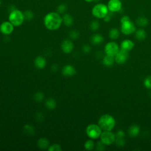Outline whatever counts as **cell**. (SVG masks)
<instances>
[{"label": "cell", "instance_id": "1", "mask_svg": "<svg viewBox=\"0 0 151 151\" xmlns=\"http://www.w3.org/2000/svg\"><path fill=\"white\" fill-rule=\"evenodd\" d=\"M62 23V17L57 12H50L47 14L44 18L45 27L51 31H54L59 29Z\"/></svg>", "mask_w": 151, "mask_h": 151}, {"label": "cell", "instance_id": "2", "mask_svg": "<svg viewBox=\"0 0 151 151\" xmlns=\"http://www.w3.org/2000/svg\"><path fill=\"white\" fill-rule=\"evenodd\" d=\"M115 120L112 116L104 114L100 116L98 121V125L102 131H111L115 126Z\"/></svg>", "mask_w": 151, "mask_h": 151}, {"label": "cell", "instance_id": "3", "mask_svg": "<svg viewBox=\"0 0 151 151\" xmlns=\"http://www.w3.org/2000/svg\"><path fill=\"white\" fill-rule=\"evenodd\" d=\"M25 20L24 13L18 9L10 13L8 17V21L11 23L14 27H18L21 25Z\"/></svg>", "mask_w": 151, "mask_h": 151}, {"label": "cell", "instance_id": "4", "mask_svg": "<svg viewBox=\"0 0 151 151\" xmlns=\"http://www.w3.org/2000/svg\"><path fill=\"white\" fill-rule=\"evenodd\" d=\"M92 15L97 18H103L109 13L107 6L103 4H97L92 10Z\"/></svg>", "mask_w": 151, "mask_h": 151}, {"label": "cell", "instance_id": "5", "mask_svg": "<svg viewBox=\"0 0 151 151\" xmlns=\"http://www.w3.org/2000/svg\"><path fill=\"white\" fill-rule=\"evenodd\" d=\"M102 130L99 125L90 124L88 125L86 129V133L87 136L92 139H96L100 138Z\"/></svg>", "mask_w": 151, "mask_h": 151}, {"label": "cell", "instance_id": "6", "mask_svg": "<svg viewBox=\"0 0 151 151\" xmlns=\"http://www.w3.org/2000/svg\"><path fill=\"white\" fill-rule=\"evenodd\" d=\"M100 140L106 145H110L115 142V135L111 131H104L100 136Z\"/></svg>", "mask_w": 151, "mask_h": 151}, {"label": "cell", "instance_id": "7", "mask_svg": "<svg viewBox=\"0 0 151 151\" xmlns=\"http://www.w3.org/2000/svg\"><path fill=\"white\" fill-rule=\"evenodd\" d=\"M119 46L115 42H109L107 43L104 47V52L106 55L115 57L119 52Z\"/></svg>", "mask_w": 151, "mask_h": 151}, {"label": "cell", "instance_id": "8", "mask_svg": "<svg viewBox=\"0 0 151 151\" xmlns=\"http://www.w3.org/2000/svg\"><path fill=\"white\" fill-rule=\"evenodd\" d=\"M121 29L125 35H130L136 31V27L131 20H128L121 23Z\"/></svg>", "mask_w": 151, "mask_h": 151}, {"label": "cell", "instance_id": "9", "mask_svg": "<svg viewBox=\"0 0 151 151\" xmlns=\"http://www.w3.org/2000/svg\"><path fill=\"white\" fill-rule=\"evenodd\" d=\"M107 6L109 11L115 13L122 9V4L121 0H109Z\"/></svg>", "mask_w": 151, "mask_h": 151}, {"label": "cell", "instance_id": "10", "mask_svg": "<svg viewBox=\"0 0 151 151\" xmlns=\"http://www.w3.org/2000/svg\"><path fill=\"white\" fill-rule=\"evenodd\" d=\"M14 25L8 21H4L0 25V32L4 35H9L14 31Z\"/></svg>", "mask_w": 151, "mask_h": 151}, {"label": "cell", "instance_id": "11", "mask_svg": "<svg viewBox=\"0 0 151 151\" xmlns=\"http://www.w3.org/2000/svg\"><path fill=\"white\" fill-rule=\"evenodd\" d=\"M128 52L121 50L115 56V61L116 63L119 64H124L128 60Z\"/></svg>", "mask_w": 151, "mask_h": 151}, {"label": "cell", "instance_id": "12", "mask_svg": "<svg viewBox=\"0 0 151 151\" xmlns=\"http://www.w3.org/2000/svg\"><path fill=\"white\" fill-rule=\"evenodd\" d=\"M61 48L62 51L66 54L71 53L74 49L73 43L68 40H66L63 41L61 45Z\"/></svg>", "mask_w": 151, "mask_h": 151}, {"label": "cell", "instance_id": "13", "mask_svg": "<svg viewBox=\"0 0 151 151\" xmlns=\"http://www.w3.org/2000/svg\"><path fill=\"white\" fill-rule=\"evenodd\" d=\"M135 44L133 42L130 40H125L121 44V50L126 52H129L133 49Z\"/></svg>", "mask_w": 151, "mask_h": 151}, {"label": "cell", "instance_id": "14", "mask_svg": "<svg viewBox=\"0 0 151 151\" xmlns=\"http://www.w3.org/2000/svg\"><path fill=\"white\" fill-rule=\"evenodd\" d=\"M62 74L66 77L73 76L76 74V69L72 65L67 64L63 68Z\"/></svg>", "mask_w": 151, "mask_h": 151}, {"label": "cell", "instance_id": "15", "mask_svg": "<svg viewBox=\"0 0 151 151\" xmlns=\"http://www.w3.org/2000/svg\"><path fill=\"white\" fill-rule=\"evenodd\" d=\"M34 64L37 68L42 69L46 65V60L42 56H38L34 60Z\"/></svg>", "mask_w": 151, "mask_h": 151}, {"label": "cell", "instance_id": "16", "mask_svg": "<svg viewBox=\"0 0 151 151\" xmlns=\"http://www.w3.org/2000/svg\"><path fill=\"white\" fill-rule=\"evenodd\" d=\"M128 135L131 138H135L136 137L140 132V128L139 126L133 125L131 126L128 130Z\"/></svg>", "mask_w": 151, "mask_h": 151}, {"label": "cell", "instance_id": "17", "mask_svg": "<svg viewBox=\"0 0 151 151\" xmlns=\"http://www.w3.org/2000/svg\"><path fill=\"white\" fill-rule=\"evenodd\" d=\"M62 19L64 24L67 27L71 26L73 23V18L69 14H64L63 16L62 17Z\"/></svg>", "mask_w": 151, "mask_h": 151}, {"label": "cell", "instance_id": "18", "mask_svg": "<svg viewBox=\"0 0 151 151\" xmlns=\"http://www.w3.org/2000/svg\"><path fill=\"white\" fill-rule=\"evenodd\" d=\"M37 145L39 148L42 149H45L49 147L50 145V142L49 140H47L46 138H42L39 139L37 142Z\"/></svg>", "mask_w": 151, "mask_h": 151}, {"label": "cell", "instance_id": "19", "mask_svg": "<svg viewBox=\"0 0 151 151\" xmlns=\"http://www.w3.org/2000/svg\"><path fill=\"white\" fill-rule=\"evenodd\" d=\"M91 41L93 44L95 45H99L103 43V37L99 34H96L92 37Z\"/></svg>", "mask_w": 151, "mask_h": 151}, {"label": "cell", "instance_id": "20", "mask_svg": "<svg viewBox=\"0 0 151 151\" xmlns=\"http://www.w3.org/2000/svg\"><path fill=\"white\" fill-rule=\"evenodd\" d=\"M115 61L114 57L110 56L108 55L105 56L103 59V63L104 65H105L106 66H107V67L111 66Z\"/></svg>", "mask_w": 151, "mask_h": 151}, {"label": "cell", "instance_id": "21", "mask_svg": "<svg viewBox=\"0 0 151 151\" xmlns=\"http://www.w3.org/2000/svg\"><path fill=\"white\" fill-rule=\"evenodd\" d=\"M146 37V32L143 29H139L137 30L135 32V37L136 39L138 40L142 41L145 39Z\"/></svg>", "mask_w": 151, "mask_h": 151}, {"label": "cell", "instance_id": "22", "mask_svg": "<svg viewBox=\"0 0 151 151\" xmlns=\"http://www.w3.org/2000/svg\"><path fill=\"white\" fill-rule=\"evenodd\" d=\"M109 37L112 40H116L119 36V31L117 28H111L109 32Z\"/></svg>", "mask_w": 151, "mask_h": 151}, {"label": "cell", "instance_id": "23", "mask_svg": "<svg viewBox=\"0 0 151 151\" xmlns=\"http://www.w3.org/2000/svg\"><path fill=\"white\" fill-rule=\"evenodd\" d=\"M56 102L54 99L49 98L46 101V106L49 109H54L56 107Z\"/></svg>", "mask_w": 151, "mask_h": 151}, {"label": "cell", "instance_id": "24", "mask_svg": "<svg viewBox=\"0 0 151 151\" xmlns=\"http://www.w3.org/2000/svg\"><path fill=\"white\" fill-rule=\"evenodd\" d=\"M137 24L140 27H145L148 24V20L144 17H139L136 20Z\"/></svg>", "mask_w": 151, "mask_h": 151}, {"label": "cell", "instance_id": "25", "mask_svg": "<svg viewBox=\"0 0 151 151\" xmlns=\"http://www.w3.org/2000/svg\"><path fill=\"white\" fill-rule=\"evenodd\" d=\"M68 7L66 4H61L59 5L57 8V12L59 14H65L67 11Z\"/></svg>", "mask_w": 151, "mask_h": 151}, {"label": "cell", "instance_id": "26", "mask_svg": "<svg viewBox=\"0 0 151 151\" xmlns=\"http://www.w3.org/2000/svg\"><path fill=\"white\" fill-rule=\"evenodd\" d=\"M95 147L94 142L91 139L87 140L85 143V148L87 150H92Z\"/></svg>", "mask_w": 151, "mask_h": 151}, {"label": "cell", "instance_id": "27", "mask_svg": "<svg viewBox=\"0 0 151 151\" xmlns=\"http://www.w3.org/2000/svg\"><path fill=\"white\" fill-rule=\"evenodd\" d=\"M23 13H24V16L25 20H26L27 21H30L34 18V13L31 10H26Z\"/></svg>", "mask_w": 151, "mask_h": 151}, {"label": "cell", "instance_id": "28", "mask_svg": "<svg viewBox=\"0 0 151 151\" xmlns=\"http://www.w3.org/2000/svg\"><path fill=\"white\" fill-rule=\"evenodd\" d=\"M24 132H26V133H27L30 135H32L34 133V128L30 125H25L24 127Z\"/></svg>", "mask_w": 151, "mask_h": 151}, {"label": "cell", "instance_id": "29", "mask_svg": "<svg viewBox=\"0 0 151 151\" xmlns=\"http://www.w3.org/2000/svg\"><path fill=\"white\" fill-rule=\"evenodd\" d=\"M44 95H43V93L41 92H38L35 93L34 96V99L37 102L42 101L44 99Z\"/></svg>", "mask_w": 151, "mask_h": 151}, {"label": "cell", "instance_id": "30", "mask_svg": "<svg viewBox=\"0 0 151 151\" xmlns=\"http://www.w3.org/2000/svg\"><path fill=\"white\" fill-rule=\"evenodd\" d=\"M62 150L60 145L58 144H54L49 147V151H61Z\"/></svg>", "mask_w": 151, "mask_h": 151}, {"label": "cell", "instance_id": "31", "mask_svg": "<svg viewBox=\"0 0 151 151\" xmlns=\"http://www.w3.org/2000/svg\"><path fill=\"white\" fill-rule=\"evenodd\" d=\"M99 25H100V24H99V23L98 22V21L95 20V21H93L90 23V28H91L92 30L96 31V30H97L99 29Z\"/></svg>", "mask_w": 151, "mask_h": 151}, {"label": "cell", "instance_id": "32", "mask_svg": "<svg viewBox=\"0 0 151 151\" xmlns=\"http://www.w3.org/2000/svg\"><path fill=\"white\" fill-rule=\"evenodd\" d=\"M144 86L147 88L151 89V76H147L144 80Z\"/></svg>", "mask_w": 151, "mask_h": 151}, {"label": "cell", "instance_id": "33", "mask_svg": "<svg viewBox=\"0 0 151 151\" xmlns=\"http://www.w3.org/2000/svg\"><path fill=\"white\" fill-rule=\"evenodd\" d=\"M105 146L106 145H104L101 140L97 142V143H96V150H103L105 149Z\"/></svg>", "mask_w": 151, "mask_h": 151}, {"label": "cell", "instance_id": "34", "mask_svg": "<svg viewBox=\"0 0 151 151\" xmlns=\"http://www.w3.org/2000/svg\"><path fill=\"white\" fill-rule=\"evenodd\" d=\"M70 37L72 39H77L78 38L79 36V32H78L77 31H72L70 32Z\"/></svg>", "mask_w": 151, "mask_h": 151}, {"label": "cell", "instance_id": "35", "mask_svg": "<svg viewBox=\"0 0 151 151\" xmlns=\"http://www.w3.org/2000/svg\"><path fill=\"white\" fill-rule=\"evenodd\" d=\"M125 134L124 132L122 131H119L115 134L116 138H125Z\"/></svg>", "mask_w": 151, "mask_h": 151}, {"label": "cell", "instance_id": "36", "mask_svg": "<svg viewBox=\"0 0 151 151\" xmlns=\"http://www.w3.org/2000/svg\"><path fill=\"white\" fill-rule=\"evenodd\" d=\"M83 52L85 53H89L90 52V47L89 45H85L82 48Z\"/></svg>", "mask_w": 151, "mask_h": 151}, {"label": "cell", "instance_id": "37", "mask_svg": "<svg viewBox=\"0 0 151 151\" xmlns=\"http://www.w3.org/2000/svg\"><path fill=\"white\" fill-rule=\"evenodd\" d=\"M131 19H130V18L128 17V16H123L122 18H121V23H123V22H125V21H128V20H130Z\"/></svg>", "mask_w": 151, "mask_h": 151}, {"label": "cell", "instance_id": "38", "mask_svg": "<svg viewBox=\"0 0 151 151\" xmlns=\"http://www.w3.org/2000/svg\"><path fill=\"white\" fill-rule=\"evenodd\" d=\"M103 20H104V21H105V22H109L110 21V20H111V17H110V16L109 15V13L107 14V15L106 16H105L104 18H103Z\"/></svg>", "mask_w": 151, "mask_h": 151}, {"label": "cell", "instance_id": "39", "mask_svg": "<svg viewBox=\"0 0 151 151\" xmlns=\"http://www.w3.org/2000/svg\"><path fill=\"white\" fill-rule=\"evenodd\" d=\"M16 9V7L14 6H13V5H11L10 7H9V8H8V10H9V11H10V13H11V11H14V10H15Z\"/></svg>", "mask_w": 151, "mask_h": 151}, {"label": "cell", "instance_id": "40", "mask_svg": "<svg viewBox=\"0 0 151 151\" xmlns=\"http://www.w3.org/2000/svg\"><path fill=\"white\" fill-rule=\"evenodd\" d=\"M85 1L87 3H91L92 1H94V0H85Z\"/></svg>", "mask_w": 151, "mask_h": 151}, {"label": "cell", "instance_id": "41", "mask_svg": "<svg viewBox=\"0 0 151 151\" xmlns=\"http://www.w3.org/2000/svg\"><path fill=\"white\" fill-rule=\"evenodd\" d=\"M100 1H101V0H94V1H95V2H99Z\"/></svg>", "mask_w": 151, "mask_h": 151}, {"label": "cell", "instance_id": "42", "mask_svg": "<svg viewBox=\"0 0 151 151\" xmlns=\"http://www.w3.org/2000/svg\"><path fill=\"white\" fill-rule=\"evenodd\" d=\"M1 5H2V1H1V0H0V7L1 6Z\"/></svg>", "mask_w": 151, "mask_h": 151}]
</instances>
